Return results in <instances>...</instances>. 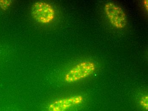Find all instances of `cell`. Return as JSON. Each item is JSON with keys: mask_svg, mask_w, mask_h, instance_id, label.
Instances as JSON below:
<instances>
[{"mask_svg": "<svg viewBox=\"0 0 148 111\" xmlns=\"http://www.w3.org/2000/svg\"><path fill=\"white\" fill-rule=\"evenodd\" d=\"M96 68L94 62L83 61L70 68L65 75L64 79L69 83H76L89 77L95 72Z\"/></svg>", "mask_w": 148, "mask_h": 111, "instance_id": "obj_1", "label": "cell"}, {"mask_svg": "<svg viewBox=\"0 0 148 111\" xmlns=\"http://www.w3.org/2000/svg\"><path fill=\"white\" fill-rule=\"evenodd\" d=\"M31 15L38 23L48 24L53 21L56 16L55 9L51 4L44 1H37L32 5Z\"/></svg>", "mask_w": 148, "mask_h": 111, "instance_id": "obj_2", "label": "cell"}, {"mask_svg": "<svg viewBox=\"0 0 148 111\" xmlns=\"http://www.w3.org/2000/svg\"><path fill=\"white\" fill-rule=\"evenodd\" d=\"M104 12L111 24L119 29L124 28L127 25L126 14L122 8L113 2L104 5Z\"/></svg>", "mask_w": 148, "mask_h": 111, "instance_id": "obj_3", "label": "cell"}, {"mask_svg": "<svg viewBox=\"0 0 148 111\" xmlns=\"http://www.w3.org/2000/svg\"><path fill=\"white\" fill-rule=\"evenodd\" d=\"M84 101V97L81 95L70 96L59 98L50 103L48 105L47 110L67 111L80 105Z\"/></svg>", "mask_w": 148, "mask_h": 111, "instance_id": "obj_4", "label": "cell"}, {"mask_svg": "<svg viewBox=\"0 0 148 111\" xmlns=\"http://www.w3.org/2000/svg\"><path fill=\"white\" fill-rule=\"evenodd\" d=\"M140 104L143 109L146 111L148 110V97L147 95H143L141 97L140 100Z\"/></svg>", "mask_w": 148, "mask_h": 111, "instance_id": "obj_5", "label": "cell"}, {"mask_svg": "<svg viewBox=\"0 0 148 111\" xmlns=\"http://www.w3.org/2000/svg\"><path fill=\"white\" fill-rule=\"evenodd\" d=\"M11 3L10 1H0V7L2 9L6 10L10 6Z\"/></svg>", "mask_w": 148, "mask_h": 111, "instance_id": "obj_6", "label": "cell"}, {"mask_svg": "<svg viewBox=\"0 0 148 111\" xmlns=\"http://www.w3.org/2000/svg\"><path fill=\"white\" fill-rule=\"evenodd\" d=\"M143 5H144V7L145 8L148 10V1L147 0H145V1H143Z\"/></svg>", "mask_w": 148, "mask_h": 111, "instance_id": "obj_7", "label": "cell"}]
</instances>
